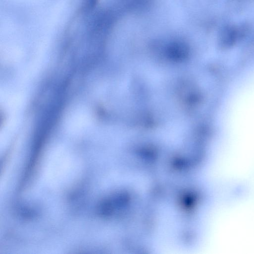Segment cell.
<instances>
[{
    "mask_svg": "<svg viewBox=\"0 0 254 254\" xmlns=\"http://www.w3.org/2000/svg\"><path fill=\"white\" fill-rule=\"evenodd\" d=\"M242 31L236 26H230L225 28L220 35L221 44L224 46H229L233 44L241 35Z\"/></svg>",
    "mask_w": 254,
    "mask_h": 254,
    "instance_id": "obj_1",
    "label": "cell"
}]
</instances>
